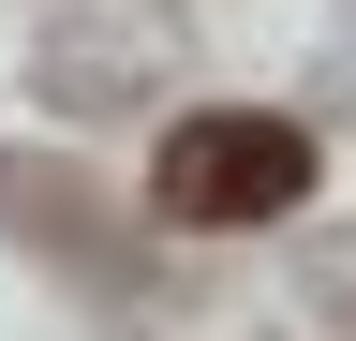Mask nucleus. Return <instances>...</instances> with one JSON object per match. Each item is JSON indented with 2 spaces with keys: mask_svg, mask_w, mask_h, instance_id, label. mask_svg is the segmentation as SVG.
I'll return each instance as SVG.
<instances>
[{
  "mask_svg": "<svg viewBox=\"0 0 356 341\" xmlns=\"http://www.w3.org/2000/svg\"><path fill=\"white\" fill-rule=\"evenodd\" d=\"M149 193L178 208V223H282V208L312 193V134H297V119H267V104H208V119H178V134H163Z\"/></svg>",
  "mask_w": 356,
  "mask_h": 341,
  "instance_id": "nucleus-1",
  "label": "nucleus"
}]
</instances>
